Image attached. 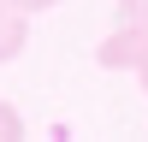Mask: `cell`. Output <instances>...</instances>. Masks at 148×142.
<instances>
[{
    "mask_svg": "<svg viewBox=\"0 0 148 142\" xmlns=\"http://www.w3.org/2000/svg\"><path fill=\"white\" fill-rule=\"evenodd\" d=\"M24 47H30V12H18L12 0H0V65L18 59Z\"/></svg>",
    "mask_w": 148,
    "mask_h": 142,
    "instance_id": "cell-2",
    "label": "cell"
},
{
    "mask_svg": "<svg viewBox=\"0 0 148 142\" xmlns=\"http://www.w3.org/2000/svg\"><path fill=\"white\" fill-rule=\"evenodd\" d=\"M136 83H142V95H148V65H136Z\"/></svg>",
    "mask_w": 148,
    "mask_h": 142,
    "instance_id": "cell-6",
    "label": "cell"
},
{
    "mask_svg": "<svg viewBox=\"0 0 148 142\" xmlns=\"http://www.w3.org/2000/svg\"><path fill=\"white\" fill-rule=\"evenodd\" d=\"M95 59H101L107 71H136V65H148V18H125L101 47H95Z\"/></svg>",
    "mask_w": 148,
    "mask_h": 142,
    "instance_id": "cell-1",
    "label": "cell"
},
{
    "mask_svg": "<svg viewBox=\"0 0 148 142\" xmlns=\"http://www.w3.org/2000/svg\"><path fill=\"white\" fill-rule=\"evenodd\" d=\"M0 142H24V118L12 101H0Z\"/></svg>",
    "mask_w": 148,
    "mask_h": 142,
    "instance_id": "cell-3",
    "label": "cell"
},
{
    "mask_svg": "<svg viewBox=\"0 0 148 142\" xmlns=\"http://www.w3.org/2000/svg\"><path fill=\"white\" fill-rule=\"evenodd\" d=\"M119 12L125 18H148V0H119Z\"/></svg>",
    "mask_w": 148,
    "mask_h": 142,
    "instance_id": "cell-5",
    "label": "cell"
},
{
    "mask_svg": "<svg viewBox=\"0 0 148 142\" xmlns=\"http://www.w3.org/2000/svg\"><path fill=\"white\" fill-rule=\"evenodd\" d=\"M12 6H18V12H30V18H36V12H47V6H59V0H12Z\"/></svg>",
    "mask_w": 148,
    "mask_h": 142,
    "instance_id": "cell-4",
    "label": "cell"
}]
</instances>
